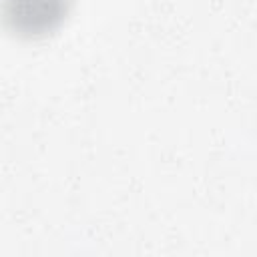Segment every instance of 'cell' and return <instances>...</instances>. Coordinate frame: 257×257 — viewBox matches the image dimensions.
<instances>
[{
  "mask_svg": "<svg viewBox=\"0 0 257 257\" xmlns=\"http://www.w3.org/2000/svg\"><path fill=\"white\" fill-rule=\"evenodd\" d=\"M68 4L70 0H4V20L18 36H44L60 26Z\"/></svg>",
  "mask_w": 257,
  "mask_h": 257,
  "instance_id": "obj_1",
  "label": "cell"
}]
</instances>
